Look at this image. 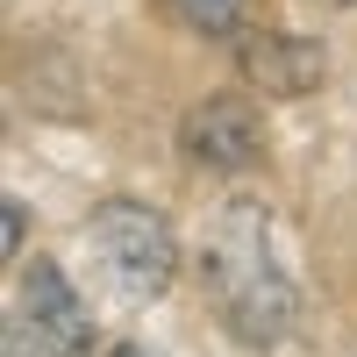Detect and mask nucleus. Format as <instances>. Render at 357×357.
<instances>
[{
  "label": "nucleus",
  "instance_id": "obj_1",
  "mask_svg": "<svg viewBox=\"0 0 357 357\" xmlns=\"http://www.w3.org/2000/svg\"><path fill=\"white\" fill-rule=\"evenodd\" d=\"M200 286H207V307L222 314V329L250 350H272L293 336L301 321V293H293L286 264H279V236H272V207L236 193L215 207L207 222V243H200Z\"/></svg>",
  "mask_w": 357,
  "mask_h": 357
},
{
  "label": "nucleus",
  "instance_id": "obj_2",
  "mask_svg": "<svg viewBox=\"0 0 357 357\" xmlns=\"http://www.w3.org/2000/svg\"><path fill=\"white\" fill-rule=\"evenodd\" d=\"M86 243H93L100 272L114 279V293H129V301H158L178 272L172 222L143 200H100L93 222H86Z\"/></svg>",
  "mask_w": 357,
  "mask_h": 357
},
{
  "label": "nucleus",
  "instance_id": "obj_3",
  "mask_svg": "<svg viewBox=\"0 0 357 357\" xmlns=\"http://www.w3.org/2000/svg\"><path fill=\"white\" fill-rule=\"evenodd\" d=\"M178 151L200 172H243L264 158V114L243 93H207L178 114Z\"/></svg>",
  "mask_w": 357,
  "mask_h": 357
},
{
  "label": "nucleus",
  "instance_id": "obj_4",
  "mask_svg": "<svg viewBox=\"0 0 357 357\" xmlns=\"http://www.w3.org/2000/svg\"><path fill=\"white\" fill-rule=\"evenodd\" d=\"M22 321L43 343V357H93V307L72 293V279L50 257L22 264Z\"/></svg>",
  "mask_w": 357,
  "mask_h": 357
},
{
  "label": "nucleus",
  "instance_id": "obj_5",
  "mask_svg": "<svg viewBox=\"0 0 357 357\" xmlns=\"http://www.w3.org/2000/svg\"><path fill=\"white\" fill-rule=\"evenodd\" d=\"M243 72L264 86V93H307V86H321V43H307V36H250L243 43Z\"/></svg>",
  "mask_w": 357,
  "mask_h": 357
},
{
  "label": "nucleus",
  "instance_id": "obj_6",
  "mask_svg": "<svg viewBox=\"0 0 357 357\" xmlns=\"http://www.w3.org/2000/svg\"><path fill=\"white\" fill-rule=\"evenodd\" d=\"M172 15L186 29H200V36H236L243 15H250V0H172Z\"/></svg>",
  "mask_w": 357,
  "mask_h": 357
},
{
  "label": "nucleus",
  "instance_id": "obj_7",
  "mask_svg": "<svg viewBox=\"0 0 357 357\" xmlns=\"http://www.w3.org/2000/svg\"><path fill=\"white\" fill-rule=\"evenodd\" d=\"M0 215H8L0 236H8V257H15V250H22V229H29V207H22V200H0Z\"/></svg>",
  "mask_w": 357,
  "mask_h": 357
},
{
  "label": "nucleus",
  "instance_id": "obj_8",
  "mask_svg": "<svg viewBox=\"0 0 357 357\" xmlns=\"http://www.w3.org/2000/svg\"><path fill=\"white\" fill-rule=\"evenodd\" d=\"M107 357H143V350H136V343H114V350H107Z\"/></svg>",
  "mask_w": 357,
  "mask_h": 357
},
{
  "label": "nucleus",
  "instance_id": "obj_9",
  "mask_svg": "<svg viewBox=\"0 0 357 357\" xmlns=\"http://www.w3.org/2000/svg\"><path fill=\"white\" fill-rule=\"evenodd\" d=\"M329 8H357V0H329Z\"/></svg>",
  "mask_w": 357,
  "mask_h": 357
}]
</instances>
